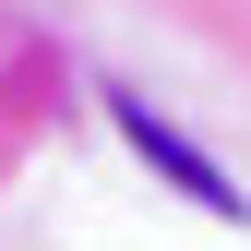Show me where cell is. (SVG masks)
<instances>
[{"instance_id": "1", "label": "cell", "mask_w": 251, "mask_h": 251, "mask_svg": "<svg viewBox=\"0 0 251 251\" xmlns=\"http://www.w3.org/2000/svg\"><path fill=\"white\" fill-rule=\"evenodd\" d=\"M120 132H132V144H144V155H155V168H168V179H179L192 203H239V192H227V179H215V168H203V155L179 144V132H168L155 108H132V96H120Z\"/></svg>"}]
</instances>
